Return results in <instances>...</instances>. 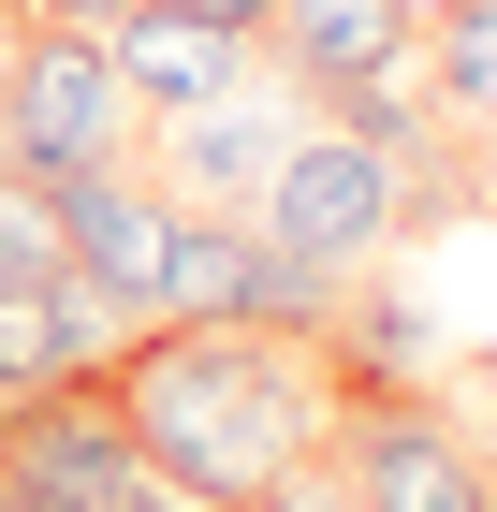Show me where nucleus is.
I'll return each mask as SVG.
<instances>
[{
  "mask_svg": "<svg viewBox=\"0 0 497 512\" xmlns=\"http://www.w3.org/2000/svg\"><path fill=\"white\" fill-rule=\"evenodd\" d=\"M103 395L161 454V483L205 498V512H264L337 439V352L322 337H264V322H132Z\"/></svg>",
  "mask_w": 497,
  "mask_h": 512,
  "instance_id": "f257e3e1",
  "label": "nucleus"
},
{
  "mask_svg": "<svg viewBox=\"0 0 497 512\" xmlns=\"http://www.w3.org/2000/svg\"><path fill=\"white\" fill-rule=\"evenodd\" d=\"M293 264H322V278H366V264H395L410 249V220H424V176L395 147H366L351 118H307L293 147H278V176H264V205H249Z\"/></svg>",
  "mask_w": 497,
  "mask_h": 512,
  "instance_id": "f03ea898",
  "label": "nucleus"
},
{
  "mask_svg": "<svg viewBox=\"0 0 497 512\" xmlns=\"http://www.w3.org/2000/svg\"><path fill=\"white\" fill-rule=\"evenodd\" d=\"M147 147V103L117 88L103 30H15L0 44V161L44 176V191H74V176H117V161Z\"/></svg>",
  "mask_w": 497,
  "mask_h": 512,
  "instance_id": "7ed1b4c3",
  "label": "nucleus"
},
{
  "mask_svg": "<svg viewBox=\"0 0 497 512\" xmlns=\"http://www.w3.org/2000/svg\"><path fill=\"white\" fill-rule=\"evenodd\" d=\"M322 469L351 483V512H497L483 425H454L424 381H337V439Z\"/></svg>",
  "mask_w": 497,
  "mask_h": 512,
  "instance_id": "20e7f679",
  "label": "nucleus"
},
{
  "mask_svg": "<svg viewBox=\"0 0 497 512\" xmlns=\"http://www.w3.org/2000/svg\"><path fill=\"white\" fill-rule=\"evenodd\" d=\"M0 512H205L161 483V454L117 425L103 381H59L30 410H0Z\"/></svg>",
  "mask_w": 497,
  "mask_h": 512,
  "instance_id": "39448f33",
  "label": "nucleus"
},
{
  "mask_svg": "<svg viewBox=\"0 0 497 512\" xmlns=\"http://www.w3.org/2000/svg\"><path fill=\"white\" fill-rule=\"evenodd\" d=\"M264 74L337 118V103H366V88L424 74V0H278L264 15Z\"/></svg>",
  "mask_w": 497,
  "mask_h": 512,
  "instance_id": "423d86ee",
  "label": "nucleus"
},
{
  "mask_svg": "<svg viewBox=\"0 0 497 512\" xmlns=\"http://www.w3.org/2000/svg\"><path fill=\"white\" fill-rule=\"evenodd\" d=\"M176 220H191V205H161L147 161H117V176H74V191H59L74 278L103 293L117 322H176Z\"/></svg>",
  "mask_w": 497,
  "mask_h": 512,
  "instance_id": "0eeeda50",
  "label": "nucleus"
},
{
  "mask_svg": "<svg viewBox=\"0 0 497 512\" xmlns=\"http://www.w3.org/2000/svg\"><path fill=\"white\" fill-rule=\"evenodd\" d=\"M293 132H307V118L249 103V88H220V103H191V118H147V147H132V161H147L161 205H191V220H249Z\"/></svg>",
  "mask_w": 497,
  "mask_h": 512,
  "instance_id": "6e6552de",
  "label": "nucleus"
},
{
  "mask_svg": "<svg viewBox=\"0 0 497 512\" xmlns=\"http://www.w3.org/2000/svg\"><path fill=\"white\" fill-rule=\"evenodd\" d=\"M117 88L147 103V118H191V103H220V88H264V30H234V15H191V0H132L103 30Z\"/></svg>",
  "mask_w": 497,
  "mask_h": 512,
  "instance_id": "1a4fd4ad",
  "label": "nucleus"
},
{
  "mask_svg": "<svg viewBox=\"0 0 497 512\" xmlns=\"http://www.w3.org/2000/svg\"><path fill=\"white\" fill-rule=\"evenodd\" d=\"M132 352V322L88 293V278H44V293H0V410H30L59 381H103Z\"/></svg>",
  "mask_w": 497,
  "mask_h": 512,
  "instance_id": "9d476101",
  "label": "nucleus"
},
{
  "mask_svg": "<svg viewBox=\"0 0 497 512\" xmlns=\"http://www.w3.org/2000/svg\"><path fill=\"white\" fill-rule=\"evenodd\" d=\"M424 103L439 118H497V0H439L424 15Z\"/></svg>",
  "mask_w": 497,
  "mask_h": 512,
  "instance_id": "9b49d317",
  "label": "nucleus"
},
{
  "mask_svg": "<svg viewBox=\"0 0 497 512\" xmlns=\"http://www.w3.org/2000/svg\"><path fill=\"white\" fill-rule=\"evenodd\" d=\"M44 278H74V235H59V191L0 161V293H44Z\"/></svg>",
  "mask_w": 497,
  "mask_h": 512,
  "instance_id": "f8f14e48",
  "label": "nucleus"
},
{
  "mask_svg": "<svg viewBox=\"0 0 497 512\" xmlns=\"http://www.w3.org/2000/svg\"><path fill=\"white\" fill-rule=\"evenodd\" d=\"M264 512H351V483H337V469H293V483H278Z\"/></svg>",
  "mask_w": 497,
  "mask_h": 512,
  "instance_id": "ddd939ff",
  "label": "nucleus"
},
{
  "mask_svg": "<svg viewBox=\"0 0 497 512\" xmlns=\"http://www.w3.org/2000/svg\"><path fill=\"white\" fill-rule=\"evenodd\" d=\"M15 15H44V30H117L132 0H15Z\"/></svg>",
  "mask_w": 497,
  "mask_h": 512,
  "instance_id": "4468645a",
  "label": "nucleus"
},
{
  "mask_svg": "<svg viewBox=\"0 0 497 512\" xmlns=\"http://www.w3.org/2000/svg\"><path fill=\"white\" fill-rule=\"evenodd\" d=\"M191 15H234V30H264V15H278V0H191Z\"/></svg>",
  "mask_w": 497,
  "mask_h": 512,
  "instance_id": "2eb2a0df",
  "label": "nucleus"
},
{
  "mask_svg": "<svg viewBox=\"0 0 497 512\" xmlns=\"http://www.w3.org/2000/svg\"><path fill=\"white\" fill-rule=\"evenodd\" d=\"M483 454H497V366H483Z\"/></svg>",
  "mask_w": 497,
  "mask_h": 512,
  "instance_id": "dca6fc26",
  "label": "nucleus"
}]
</instances>
